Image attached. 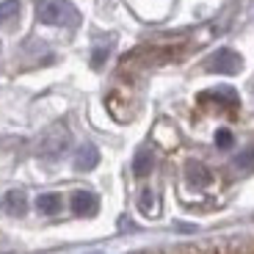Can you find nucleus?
<instances>
[{
	"label": "nucleus",
	"instance_id": "obj_9",
	"mask_svg": "<svg viewBox=\"0 0 254 254\" xmlns=\"http://www.w3.org/2000/svg\"><path fill=\"white\" fill-rule=\"evenodd\" d=\"M17 11H19V3H17V0H3V3H0V22L11 19Z\"/></svg>",
	"mask_w": 254,
	"mask_h": 254
},
{
	"label": "nucleus",
	"instance_id": "obj_4",
	"mask_svg": "<svg viewBox=\"0 0 254 254\" xmlns=\"http://www.w3.org/2000/svg\"><path fill=\"white\" fill-rule=\"evenodd\" d=\"M97 160H100V152H97L94 144H83L80 149H77L75 155V169L77 172H89V169H94Z\"/></svg>",
	"mask_w": 254,
	"mask_h": 254
},
{
	"label": "nucleus",
	"instance_id": "obj_7",
	"mask_svg": "<svg viewBox=\"0 0 254 254\" xmlns=\"http://www.w3.org/2000/svg\"><path fill=\"white\" fill-rule=\"evenodd\" d=\"M133 172L138 174V177H146V174L152 172V152H149V149H141V152L135 155Z\"/></svg>",
	"mask_w": 254,
	"mask_h": 254
},
{
	"label": "nucleus",
	"instance_id": "obj_2",
	"mask_svg": "<svg viewBox=\"0 0 254 254\" xmlns=\"http://www.w3.org/2000/svg\"><path fill=\"white\" fill-rule=\"evenodd\" d=\"M207 72H218V75H235V72H241L243 61L241 56H238L235 50H218L213 53V56L207 58Z\"/></svg>",
	"mask_w": 254,
	"mask_h": 254
},
{
	"label": "nucleus",
	"instance_id": "obj_5",
	"mask_svg": "<svg viewBox=\"0 0 254 254\" xmlns=\"http://www.w3.org/2000/svg\"><path fill=\"white\" fill-rule=\"evenodd\" d=\"M185 177H188L190 185H207L210 183V172L202 163H196V160H188L185 163Z\"/></svg>",
	"mask_w": 254,
	"mask_h": 254
},
{
	"label": "nucleus",
	"instance_id": "obj_6",
	"mask_svg": "<svg viewBox=\"0 0 254 254\" xmlns=\"http://www.w3.org/2000/svg\"><path fill=\"white\" fill-rule=\"evenodd\" d=\"M3 207H6V213H11V216H22L25 207H28L25 193H22V190H8L6 199H3Z\"/></svg>",
	"mask_w": 254,
	"mask_h": 254
},
{
	"label": "nucleus",
	"instance_id": "obj_10",
	"mask_svg": "<svg viewBox=\"0 0 254 254\" xmlns=\"http://www.w3.org/2000/svg\"><path fill=\"white\" fill-rule=\"evenodd\" d=\"M216 144L221 146V149L232 146V133H229V130H218V133H216Z\"/></svg>",
	"mask_w": 254,
	"mask_h": 254
},
{
	"label": "nucleus",
	"instance_id": "obj_3",
	"mask_svg": "<svg viewBox=\"0 0 254 254\" xmlns=\"http://www.w3.org/2000/svg\"><path fill=\"white\" fill-rule=\"evenodd\" d=\"M72 210L77 216H94L97 213V196L89 193V190H75L72 196Z\"/></svg>",
	"mask_w": 254,
	"mask_h": 254
},
{
	"label": "nucleus",
	"instance_id": "obj_8",
	"mask_svg": "<svg viewBox=\"0 0 254 254\" xmlns=\"http://www.w3.org/2000/svg\"><path fill=\"white\" fill-rule=\"evenodd\" d=\"M36 207L42 210V213H58V207H61V196L58 193H42V196L36 199Z\"/></svg>",
	"mask_w": 254,
	"mask_h": 254
},
{
	"label": "nucleus",
	"instance_id": "obj_11",
	"mask_svg": "<svg viewBox=\"0 0 254 254\" xmlns=\"http://www.w3.org/2000/svg\"><path fill=\"white\" fill-rule=\"evenodd\" d=\"M141 207H144V213H152V193H149V190H144V196H141Z\"/></svg>",
	"mask_w": 254,
	"mask_h": 254
},
{
	"label": "nucleus",
	"instance_id": "obj_1",
	"mask_svg": "<svg viewBox=\"0 0 254 254\" xmlns=\"http://www.w3.org/2000/svg\"><path fill=\"white\" fill-rule=\"evenodd\" d=\"M36 14L39 22H45V25H77L80 22L77 8L66 0H42Z\"/></svg>",
	"mask_w": 254,
	"mask_h": 254
}]
</instances>
